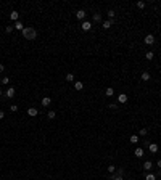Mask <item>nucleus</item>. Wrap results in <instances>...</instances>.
I'll return each instance as SVG.
<instances>
[{
	"label": "nucleus",
	"instance_id": "f704fd0d",
	"mask_svg": "<svg viewBox=\"0 0 161 180\" xmlns=\"http://www.w3.org/2000/svg\"><path fill=\"white\" fill-rule=\"evenodd\" d=\"M5 117V114H3V111H0V119H3Z\"/></svg>",
	"mask_w": 161,
	"mask_h": 180
},
{
	"label": "nucleus",
	"instance_id": "393cba45",
	"mask_svg": "<svg viewBox=\"0 0 161 180\" xmlns=\"http://www.w3.org/2000/svg\"><path fill=\"white\" fill-rule=\"evenodd\" d=\"M114 170H116V166H113V164H110V166H108V172H111V174H113Z\"/></svg>",
	"mask_w": 161,
	"mask_h": 180
},
{
	"label": "nucleus",
	"instance_id": "cd10ccee",
	"mask_svg": "<svg viewBox=\"0 0 161 180\" xmlns=\"http://www.w3.org/2000/svg\"><path fill=\"white\" fill-rule=\"evenodd\" d=\"M8 82H10V79H8V77H2V84H3V85H6Z\"/></svg>",
	"mask_w": 161,
	"mask_h": 180
},
{
	"label": "nucleus",
	"instance_id": "7ed1b4c3",
	"mask_svg": "<svg viewBox=\"0 0 161 180\" xmlns=\"http://www.w3.org/2000/svg\"><path fill=\"white\" fill-rule=\"evenodd\" d=\"M80 27H82V31L87 32V31H90V29H92V23H90V21H84Z\"/></svg>",
	"mask_w": 161,
	"mask_h": 180
},
{
	"label": "nucleus",
	"instance_id": "a211bd4d",
	"mask_svg": "<svg viewBox=\"0 0 161 180\" xmlns=\"http://www.w3.org/2000/svg\"><path fill=\"white\" fill-rule=\"evenodd\" d=\"M140 77H142V80H150V74H148L147 71H145V72H142V76H140Z\"/></svg>",
	"mask_w": 161,
	"mask_h": 180
},
{
	"label": "nucleus",
	"instance_id": "6ab92c4d",
	"mask_svg": "<svg viewBox=\"0 0 161 180\" xmlns=\"http://www.w3.org/2000/svg\"><path fill=\"white\" fill-rule=\"evenodd\" d=\"M64 79H66V82H73V80H74V74H66V77H64Z\"/></svg>",
	"mask_w": 161,
	"mask_h": 180
},
{
	"label": "nucleus",
	"instance_id": "e433bc0d",
	"mask_svg": "<svg viewBox=\"0 0 161 180\" xmlns=\"http://www.w3.org/2000/svg\"><path fill=\"white\" fill-rule=\"evenodd\" d=\"M2 93H3V92H2V89H0V95H2Z\"/></svg>",
	"mask_w": 161,
	"mask_h": 180
},
{
	"label": "nucleus",
	"instance_id": "72a5a7b5",
	"mask_svg": "<svg viewBox=\"0 0 161 180\" xmlns=\"http://www.w3.org/2000/svg\"><path fill=\"white\" fill-rule=\"evenodd\" d=\"M3 69H5V66H3V64H0V72H3Z\"/></svg>",
	"mask_w": 161,
	"mask_h": 180
},
{
	"label": "nucleus",
	"instance_id": "bb28decb",
	"mask_svg": "<svg viewBox=\"0 0 161 180\" xmlns=\"http://www.w3.org/2000/svg\"><path fill=\"white\" fill-rule=\"evenodd\" d=\"M47 117H48V119H55V111H50L47 114Z\"/></svg>",
	"mask_w": 161,
	"mask_h": 180
},
{
	"label": "nucleus",
	"instance_id": "423d86ee",
	"mask_svg": "<svg viewBox=\"0 0 161 180\" xmlns=\"http://www.w3.org/2000/svg\"><path fill=\"white\" fill-rule=\"evenodd\" d=\"M18 18H19V13H18V11H11V13H10V19H11V21H18Z\"/></svg>",
	"mask_w": 161,
	"mask_h": 180
},
{
	"label": "nucleus",
	"instance_id": "2eb2a0df",
	"mask_svg": "<svg viewBox=\"0 0 161 180\" xmlns=\"http://www.w3.org/2000/svg\"><path fill=\"white\" fill-rule=\"evenodd\" d=\"M106 15H108V18H110V21H114V16H116V13H114L113 10H110Z\"/></svg>",
	"mask_w": 161,
	"mask_h": 180
},
{
	"label": "nucleus",
	"instance_id": "aec40b11",
	"mask_svg": "<svg viewBox=\"0 0 161 180\" xmlns=\"http://www.w3.org/2000/svg\"><path fill=\"white\" fill-rule=\"evenodd\" d=\"M145 180H156V175L155 174H148L147 177H145Z\"/></svg>",
	"mask_w": 161,
	"mask_h": 180
},
{
	"label": "nucleus",
	"instance_id": "f257e3e1",
	"mask_svg": "<svg viewBox=\"0 0 161 180\" xmlns=\"http://www.w3.org/2000/svg\"><path fill=\"white\" fill-rule=\"evenodd\" d=\"M21 34H23V37L27 39V40H34V39L37 37V32H36V29H34V27H31V26H26V27L21 31Z\"/></svg>",
	"mask_w": 161,
	"mask_h": 180
},
{
	"label": "nucleus",
	"instance_id": "5701e85b",
	"mask_svg": "<svg viewBox=\"0 0 161 180\" xmlns=\"http://www.w3.org/2000/svg\"><path fill=\"white\" fill-rule=\"evenodd\" d=\"M111 180H124L121 175H118V174H114V175H111Z\"/></svg>",
	"mask_w": 161,
	"mask_h": 180
},
{
	"label": "nucleus",
	"instance_id": "4be33fe9",
	"mask_svg": "<svg viewBox=\"0 0 161 180\" xmlns=\"http://www.w3.org/2000/svg\"><path fill=\"white\" fill-rule=\"evenodd\" d=\"M113 93H114V90H113L111 87H108V89H106V96H111Z\"/></svg>",
	"mask_w": 161,
	"mask_h": 180
},
{
	"label": "nucleus",
	"instance_id": "412c9836",
	"mask_svg": "<svg viewBox=\"0 0 161 180\" xmlns=\"http://www.w3.org/2000/svg\"><path fill=\"white\" fill-rule=\"evenodd\" d=\"M145 58L147 60H153V52H147L145 53Z\"/></svg>",
	"mask_w": 161,
	"mask_h": 180
},
{
	"label": "nucleus",
	"instance_id": "473e14b6",
	"mask_svg": "<svg viewBox=\"0 0 161 180\" xmlns=\"http://www.w3.org/2000/svg\"><path fill=\"white\" fill-rule=\"evenodd\" d=\"M110 108H111V109H116L118 105H116V103H110Z\"/></svg>",
	"mask_w": 161,
	"mask_h": 180
},
{
	"label": "nucleus",
	"instance_id": "20e7f679",
	"mask_svg": "<svg viewBox=\"0 0 161 180\" xmlns=\"http://www.w3.org/2000/svg\"><path fill=\"white\" fill-rule=\"evenodd\" d=\"M15 93H16V89H15V87L6 89V96H8V98H13V96H15Z\"/></svg>",
	"mask_w": 161,
	"mask_h": 180
},
{
	"label": "nucleus",
	"instance_id": "f03ea898",
	"mask_svg": "<svg viewBox=\"0 0 161 180\" xmlns=\"http://www.w3.org/2000/svg\"><path fill=\"white\" fill-rule=\"evenodd\" d=\"M145 43H147V45H153V43H155V37H153L151 34L145 36Z\"/></svg>",
	"mask_w": 161,
	"mask_h": 180
},
{
	"label": "nucleus",
	"instance_id": "c85d7f7f",
	"mask_svg": "<svg viewBox=\"0 0 161 180\" xmlns=\"http://www.w3.org/2000/svg\"><path fill=\"white\" fill-rule=\"evenodd\" d=\"M116 174H118V175H121V177H123V175H124V169H123V167H119V169H118V172H116Z\"/></svg>",
	"mask_w": 161,
	"mask_h": 180
},
{
	"label": "nucleus",
	"instance_id": "9d476101",
	"mask_svg": "<svg viewBox=\"0 0 161 180\" xmlns=\"http://www.w3.org/2000/svg\"><path fill=\"white\" fill-rule=\"evenodd\" d=\"M148 150H150V153H158V145L156 143H150Z\"/></svg>",
	"mask_w": 161,
	"mask_h": 180
},
{
	"label": "nucleus",
	"instance_id": "7c9ffc66",
	"mask_svg": "<svg viewBox=\"0 0 161 180\" xmlns=\"http://www.w3.org/2000/svg\"><path fill=\"white\" fill-rule=\"evenodd\" d=\"M13 29H15L13 26H6V29H5V31L8 32V34H10V32H13Z\"/></svg>",
	"mask_w": 161,
	"mask_h": 180
},
{
	"label": "nucleus",
	"instance_id": "ddd939ff",
	"mask_svg": "<svg viewBox=\"0 0 161 180\" xmlns=\"http://www.w3.org/2000/svg\"><path fill=\"white\" fill-rule=\"evenodd\" d=\"M151 167H153V164H151V161H145V164H143V169H145V170H150Z\"/></svg>",
	"mask_w": 161,
	"mask_h": 180
},
{
	"label": "nucleus",
	"instance_id": "b1692460",
	"mask_svg": "<svg viewBox=\"0 0 161 180\" xmlns=\"http://www.w3.org/2000/svg\"><path fill=\"white\" fill-rule=\"evenodd\" d=\"M130 142L137 143V142H139V137H137V135H130Z\"/></svg>",
	"mask_w": 161,
	"mask_h": 180
},
{
	"label": "nucleus",
	"instance_id": "a878e982",
	"mask_svg": "<svg viewBox=\"0 0 161 180\" xmlns=\"http://www.w3.org/2000/svg\"><path fill=\"white\" fill-rule=\"evenodd\" d=\"M137 6H139L140 10H143L145 8V2H137Z\"/></svg>",
	"mask_w": 161,
	"mask_h": 180
},
{
	"label": "nucleus",
	"instance_id": "6e6552de",
	"mask_svg": "<svg viewBox=\"0 0 161 180\" xmlns=\"http://www.w3.org/2000/svg\"><path fill=\"white\" fill-rule=\"evenodd\" d=\"M76 18H77V19H84V18H86V11L84 10L76 11Z\"/></svg>",
	"mask_w": 161,
	"mask_h": 180
},
{
	"label": "nucleus",
	"instance_id": "9b49d317",
	"mask_svg": "<svg viewBox=\"0 0 161 180\" xmlns=\"http://www.w3.org/2000/svg\"><path fill=\"white\" fill-rule=\"evenodd\" d=\"M127 101V95L126 93H121V95L118 96V103H126Z\"/></svg>",
	"mask_w": 161,
	"mask_h": 180
},
{
	"label": "nucleus",
	"instance_id": "39448f33",
	"mask_svg": "<svg viewBox=\"0 0 161 180\" xmlns=\"http://www.w3.org/2000/svg\"><path fill=\"white\" fill-rule=\"evenodd\" d=\"M27 114H29V116H37L39 114V111H37V108H27Z\"/></svg>",
	"mask_w": 161,
	"mask_h": 180
},
{
	"label": "nucleus",
	"instance_id": "f8f14e48",
	"mask_svg": "<svg viewBox=\"0 0 161 180\" xmlns=\"http://www.w3.org/2000/svg\"><path fill=\"white\" fill-rule=\"evenodd\" d=\"M134 154L137 156V158H142V156H143V148H137Z\"/></svg>",
	"mask_w": 161,
	"mask_h": 180
},
{
	"label": "nucleus",
	"instance_id": "1a4fd4ad",
	"mask_svg": "<svg viewBox=\"0 0 161 180\" xmlns=\"http://www.w3.org/2000/svg\"><path fill=\"white\" fill-rule=\"evenodd\" d=\"M113 23H114V21H110V19H106V21H103V23H102V27H103V29H110Z\"/></svg>",
	"mask_w": 161,
	"mask_h": 180
},
{
	"label": "nucleus",
	"instance_id": "4468645a",
	"mask_svg": "<svg viewBox=\"0 0 161 180\" xmlns=\"http://www.w3.org/2000/svg\"><path fill=\"white\" fill-rule=\"evenodd\" d=\"M50 103H52V100H50L48 96H45V98H42V106H48V105H50Z\"/></svg>",
	"mask_w": 161,
	"mask_h": 180
},
{
	"label": "nucleus",
	"instance_id": "f3484780",
	"mask_svg": "<svg viewBox=\"0 0 161 180\" xmlns=\"http://www.w3.org/2000/svg\"><path fill=\"white\" fill-rule=\"evenodd\" d=\"M93 21L100 23V21H102V15H100V13H95V15H93Z\"/></svg>",
	"mask_w": 161,
	"mask_h": 180
},
{
	"label": "nucleus",
	"instance_id": "c9c22d12",
	"mask_svg": "<svg viewBox=\"0 0 161 180\" xmlns=\"http://www.w3.org/2000/svg\"><path fill=\"white\" fill-rule=\"evenodd\" d=\"M158 167H161V159H160V161H158Z\"/></svg>",
	"mask_w": 161,
	"mask_h": 180
},
{
	"label": "nucleus",
	"instance_id": "c756f323",
	"mask_svg": "<svg viewBox=\"0 0 161 180\" xmlns=\"http://www.w3.org/2000/svg\"><path fill=\"white\" fill-rule=\"evenodd\" d=\"M10 109H11L13 113H16V111H18V106H16V105H11V106H10Z\"/></svg>",
	"mask_w": 161,
	"mask_h": 180
},
{
	"label": "nucleus",
	"instance_id": "0eeeda50",
	"mask_svg": "<svg viewBox=\"0 0 161 180\" xmlns=\"http://www.w3.org/2000/svg\"><path fill=\"white\" fill-rule=\"evenodd\" d=\"M13 27H15V29H18V31H23V29H24L26 26H24V24H23L21 21H16L15 24H13Z\"/></svg>",
	"mask_w": 161,
	"mask_h": 180
},
{
	"label": "nucleus",
	"instance_id": "dca6fc26",
	"mask_svg": "<svg viewBox=\"0 0 161 180\" xmlns=\"http://www.w3.org/2000/svg\"><path fill=\"white\" fill-rule=\"evenodd\" d=\"M74 89L76 90H82L84 89V84H82V82H74Z\"/></svg>",
	"mask_w": 161,
	"mask_h": 180
},
{
	"label": "nucleus",
	"instance_id": "2f4dec72",
	"mask_svg": "<svg viewBox=\"0 0 161 180\" xmlns=\"http://www.w3.org/2000/svg\"><path fill=\"white\" fill-rule=\"evenodd\" d=\"M147 132H148V130H147V129H140V135H147Z\"/></svg>",
	"mask_w": 161,
	"mask_h": 180
}]
</instances>
